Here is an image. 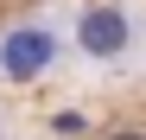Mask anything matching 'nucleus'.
I'll return each mask as SVG.
<instances>
[{"label":"nucleus","mask_w":146,"mask_h":140,"mask_svg":"<svg viewBox=\"0 0 146 140\" xmlns=\"http://www.w3.org/2000/svg\"><path fill=\"white\" fill-rule=\"evenodd\" d=\"M133 45H140L133 7H121V0H89V7H76V19H70V51L83 64H127Z\"/></svg>","instance_id":"f257e3e1"},{"label":"nucleus","mask_w":146,"mask_h":140,"mask_svg":"<svg viewBox=\"0 0 146 140\" xmlns=\"http://www.w3.org/2000/svg\"><path fill=\"white\" fill-rule=\"evenodd\" d=\"M70 51V38L44 19H19L0 32V83H38L44 70H57V57Z\"/></svg>","instance_id":"f03ea898"},{"label":"nucleus","mask_w":146,"mask_h":140,"mask_svg":"<svg viewBox=\"0 0 146 140\" xmlns=\"http://www.w3.org/2000/svg\"><path fill=\"white\" fill-rule=\"evenodd\" d=\"M102 140H146V127H108Z\"/></svg>","instance_id":"7ed1b4c3"},{"label":"nucleus","mask_w":146,"mask_h":140,"mask_svg":"<svg viewBox=\"0 0 146 140\" xmlns=\"http://www.w3.org/2000/svg\"><path fill=\"white\" fill-rule=\"evenodd\" d=\"M0 134H7V121H0Z\"/></svg>","instance_id":"20e7f679"}]
</instances>
